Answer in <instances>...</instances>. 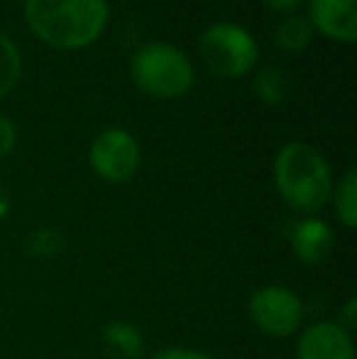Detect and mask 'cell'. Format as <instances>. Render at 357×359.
I'll list each match as a JSON object with an SVG mask.
<instances>
[{"label":"cell","instance_id":"obj_7","mask_svg":"<svg viewBox=\"0 0 357 359\" xmlns=\"http://www.w3.org/2000/svg\"><path fill=\"white\" fill-rule=\"evenodd\" d=\"M296 359H355V342L338 323H316L301 332Z\"/></svg>","mask_w":357,"mask_h":359},{"label":"cell","instance_id":"obj_12","mask_svg":"<svg viewBox=\"0 0 357 359\" xmlns=\"http://www.w3.org/2000/svg\"><path fill=\"white\" fill-rule=\"evenodd\" d=\"M311 39H314V25L299 15H291L276 27V44L289 54L304 52L311 44Z\"/></svg>","mask_w":357,"mask_h":359},{"label":"cell","instance_id":"obj_4","mask_svg":"<svg viewBox=\"0 0 357 359\" xmlns=\"http://www.w3.org/2000/svg\"><path fill=\"white\" fill-rule=\"evenodd\" d=\"M198 54L213 74L223 79H240L255 69L260 49L245 27L235 22H218L201 34Z\"/></svg>","mask_w":357,"mask_h":359},{"label":"cell","instance_id":"obj_8","mask_svg":"<svg viewBox=\"0 0 357 359\" xmlns=\"http://www.w3.org/2000/svg\"><path fill=\"white\" fill-rule=\"evenodd\" d=\"M309 22L321 34L338 42H355L357 37V0H311Z\"/></svg>","mask_w":357,"mask_h":359},{"label":"cell","instance_id":"obj_19","mask_svg":"<svg viewBox=\"0 0 357 359\" xmlns=\"http://www.w3.org/2000/svg\"><path fill=\"white\" fill-rule=\"evenodd\" d=\"M8 210H10V203H8V196L0 191V220H3L5 215H8Z\"/></svg>","mask_w":357,"mask_h":359},{"label":"cell","instance_id":"obj_2","mask_svg":"<svg viewBox=\"0 0 357 359\" xmlns=\"http://www.w3.org/2000/svg\"><path fill=\"white\" fill-rule=\"evenodd\" d=\"M274 186L291 210L311 217L330 201L333 176L318 149L304 142H289L274 159Z\"/></svg>","mask_w":357,"mask_h":359},{"label":"cell","instance_id":"obj_13","mask_svg":"<svg viewBox=\"0 0 357 359\" xmlns=\"http://www.w3.org/2000/svg\"><path fill=\"white\" fill-rule=\"evenodd\" d=\"M333 203H335V215L343 222L345 227H357V171L348 169L345 176L338 181V189H335Z\"/></svg>","mask_w":357,"mask_h":359},{"label":"cell","instance_id":"obj_5","mask_svg":"<svg viewBox=\"0 0 357 359\" xmlns=\"http://www.w3.org/2000/svg\"><path fill=\"white\" fill-rule=\"evenodd\" d=\"M250 320L267 337H289L304 323V303L286 286H262L250 298Z\"/></svg>","mask_w":357,"mask_h":359},{"label":"cell","instance_id":"obj_11","mask_svg":"<svg viewBox=\"0 0 357 359\" xmlns=\"http://www.w3.org/2000/svg\"><path fill=\"white\" fill-rule=\"evenodd\" d=\"M255 90L267 105H284L291 95V81L284 69L267 67L255 76Z\"/></svg>","mask_w":357,"mask_h":359},{"label":"cell","instance_id":"obj_1","mask_svg":"<svg viewBox=\"0 0 357 359\" xmlns=\"http://www.w3.org/2000/svg\"><path fill=\"white\" fill-rule=\"evenodd\" d=\"M25 20L42 42L57 49H81L108 25L105 0H25Z\"/></svg>","mask_w":357,"mask_h":359},{"label":"cell","instance_id":"obj_6","mask_svg":"<svg viewBox=\"0 0 357 359\" xmlns=\"http://www.w3.org/2000/svg\"><path fill=\"white\" fill-rule=\"evenodd\" d=\"M93 171L108 184H125L137 174L142 164V151L137 140L120 128L103 130L93 140L88 151Z\"/></svg>","mask_w":357,"mask_h":359},{"label":"cell","instance_id":"obj_14","mask_svg":"<svg viewBox=\"0 0 357 359\" xmlns=\"http://www.w3.org/2000/svg\"><path fill=\"white\" fill-rule=\"evenodd\" d=\"M20 72H22V59L18 47L8 34L0 32V98L15 88Z\"/></svg>","mask_w":357,"mask_h":359},{"label":"cell","instance_id":"obj_17","mask_svg":"<svg viewBox=\"0 0 357 359\" xmlns=\"http://www.w3.org/2000/svg\"><path fill=\"white\" fill-rule=\"evenodd\" d=\"M355 308H357V301L355 298H350L348 303H345V308L340 311V320H338V325L343 327V330H348L350 335H353V327H355Z\"/></svg>","mask_w":357,"mask_h":359},{"label":"cell","instance_id":"obj_9","mask_svg":"<svg viewBox=\"0 0 357 359\" xmlns=\"http://www.w3.org/2000/svg\"><path fill=\"white\" fill-rule=\"evenodd\" d=\"M291 252L304 264H321L333 252V230L318 217H304L291 227Z\"/></svg>","mask_w":357,"mask_h":359},{"label":"cell","instance_id":"obj_3","mask_svg":"<svg viewBox=\"0 0 357 359\" xmlns=\"http://www.w3.org/2000/svg\"><path fill=\"white\" fill-rule=\"evenodd\" d=\"M133 81L142 93L159 100H172L184 95L194 83V67L186 54L167 42L144 44L135 52Z\"/></svg>","mask_w":357,"mask_h":359},{"label":"cell","instance_id":"obj_18","mask_svg":"<svg viewBox=\"0 0 357 359\" xmlns=\"http://www.w3.org/2000/svg\"><path fill=\"white\" fill-rule=\"evenodd\" d=\"M262 3L274 13H294L296 8H301L304 0H262Z\"/></svg>","mask_w":357,"mask_h":359},{"label":"cell","instance_id":"obj_15","mask_svg":"<svg viewBox=\"0 0 357 359\" xmlns=\"http://www.w3.org/2000/svg\"><path fill=\"white\" fill-rule=\"evenodd\" d=\"M15 140H18V130H15V125L10 123L8 118H3V115H0V159L13 151Z\"/></svg>","mask_w":357,"mask_h":359},{"label":"cell","instance_id":"obj_16","mask_svg":"<svg viewBox=\"0 0 357 359\" xmlns=\"http://www.w3.org/2000/svg\"><path fill=\"white\" fill-rule=\"evenodd\" d=\"M152 359H213V357L201 350H194V347H167V350L157 352Z\"/></svg>","mask_w":357,"mask_h":359},{"label":"cell","instance_id":"obj_10","mask_svg":"<svg viewBox=\"0 0 357 359\" xmlns=\"http://www.w3.org/2000/svg\"><path fill=\"white\" fill-rule=\"evenodd\" d=\"M103 342H105V347L120 359H142L144 355L142 332L125 320L108 323L103 330Z\"/></svg>","mask_w":357,"mask_h":359}]
</instances>
